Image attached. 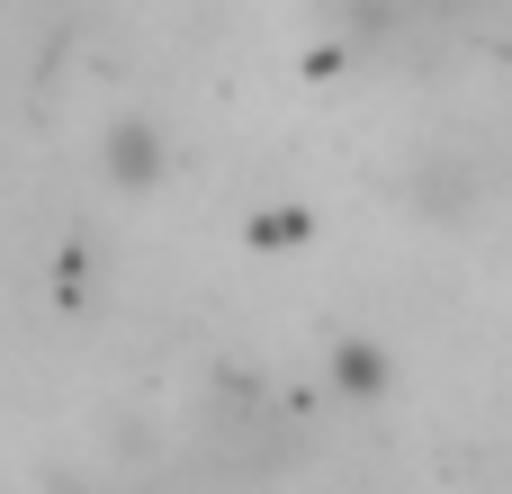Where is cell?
<instances>
[{
    "label": "cell",
    "instance_id": "2",
    "mask_svg": "<svg viewBox=\"0 0 512 494\" xmlns=\"http://www.w3.org/2000/svg\"><path fill=\"white\" fill-rule=\"evenodd\" d=\"M333 378H342L351 396H378V387H387V351H378V342H342V351H333Z\"/></svg>",
    "mask_w": 512,
    "mask_h": 494
},
{
    "label": "cell",
    "instance_id": "1",
    "mask_svg": "<svg viewBox=\"0 0 512 494\" xmlns=\"http://www.w3.org/2000/svg\"><path fill=\"white\" fill-rule=\"evenodd\" d=\"M108 180L144 198V189L162 180V126H144V117H126V126L108 135Z\"/></svg>",
    "mask_w": 512,
    "mask_h": 494
}]
</instances>
